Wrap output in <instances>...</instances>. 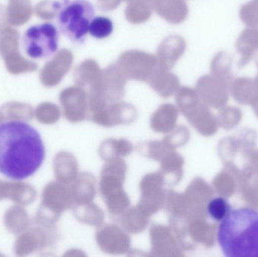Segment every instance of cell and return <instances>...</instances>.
Wrapping results in <instances>:
<instances>
[{
	"mask_svg": "<svg viewBox=\"0 0 258 257\" xmlns=\"http://www.w3.org/2000/svg\"><path fill=\"white\" fill-rule=\"evenodd\" d=\"M33 8L30 0H9L6 8L9 25L18 27L26 24L31 18Z\"/></svg>",
	"mask_w": 258,
	"mask_h": 257,
	"instance_id": "5b68a950",
	"label": "cell"
},
{
	"mask_svg": "<svg viewBox=\"0 0 258 257\" xmlns=\"http://www.w3.org/2000/svg\"><path fill=\"white\" fill-rule=\"evenodd\" d=\"M209 217L217 222H221L230 214L231 205L223 197H217L209 202L207 207Z\"/></svg>",
	"mask_w": 258,
	"mask_h": 257,
	"instance_id": "ba28073f",
	"label": "cell"
},
{
	"mask_svg": "<svg viewBox=\"0 0 258 257\" xmlns=\"http://www.w3.org/2000/svg\"><path fill=\"white\" fill-rule=\"evenodd\" d=\"M56 10H57V2L49 3L48 2V8H46L45 1L41 2L36 6L35 12L36 15L41 18H49L51 17L55 16Z\"/></svg>",
	"mask_w": 258,
	"mask_h": 257,
	"instance_id": "30bf717a",
	"label": "cell"
},
{
	"mask_svg": "<svg viewBox=\"0 0 258 257\" xmlns=\"http://www.w3.org/2000/svg\"><path fill=\"white\" fill-rule=\"evenodd\" d=\"M57 24L61 33L74 43L83 44L95 18V8L88 0L57 2Z\"/></svg>",
	"mask_w": 258,
	"mask_h": 257,
	"instance_id": "3957f363",
	"label": "cell"
},
{
	"mask_svg": "<svg viewBox=\"0 0 258 257\" xmlns=\"http://www.w3.org/2000/svg\"><path fill=\"white\" fill-rule=\"evenodd\" d=\"M58 42V30L50 23L30 27L23 37V46L26 53L36 60L53 55L57 51Z\"/></svg>",
	"mask_w": 258,
	"mask_h": 257,
	"instance_id": "277c9868",
	"label": "cell"
},
{
	"mask_svg": "<svg viewBox=\"0 0 258 257\" xmlns=\"http://www.w3.org/2000/svg\"><path fill=\"white\" fill-rule=\"evenodd\" d=\"M218 241L224 256L258 257V211L251 208L232 211L221 222Z\"/></svg>",
	"mask_w": 258,
	"mask_h": 257,
	"instance_id": "7a4b0ae2",
	"label": "cell"
},
{
	"mask_svg": "<svg viewBox=\"0 0 258 257\" xmlns=\"http://www.w3.org/2000/svg\"><path fill=\"white\" fill-rule=\"evenodd\" d=\"M9 26L7 15H6V8L0 6V31Z\"/></svg>",
	"mask_w": 258,
	"mask_h": 257,
	"instance_id": "8fae6325",
	"label": "cell"
},
{
	"mask_svg": "<svg viewBox=\"0 0 258 257\" xmlns=\"http://www.w3.org/2000/svg\"><path fill=\"white\" fill-rule=\"evenodd\" d=\"M18 45L19 33L18 30L7 27L0 31V55L3 58L18 51Z\"/></svg>",
	"mask_w": 258,
	"mask_h": 257,
	"instance_id": "52a82bcc",
	"label": "cell"
},
{
	"mask_svg": "<svg viewBox=\"0 0 258 257\" xmlns=\"http://www.w3.org/2000/svg\"><path fill=\"white\" fill-rule=\"evenodd\" d=\"M113 31V21L107 17L94 18L89 26V33L95 39H105L110 36Z\"/></svg>",
	"mask_w": 258,
	"mask_h": 257,
	"instance_id": "9c48e42d",
	"label": "cell"
},
{
	"mask_svg": "<svg viewBox=\"0 0 258 257\" xmlns=\"http://www.w3.org/2000/svg\"><path fill=\"white\" fill-rule=\"evenodd\" d=\"M6 69L12 74H21L33 72L37 69V64L27 60L20 54L19 51L12 53L3 58Z\"/></svg>",
	"mask_w": 258,
	"mask_h": 257,
	"instance_id": "8992f818",
	"label": "cell"
},
{
	"mask_svg": "<svg viewBox=\"0 0 258 257\" xmlns=\"http://www.w3.org/2000/svg\"><path fill=\"white\" fill-rule=\"evenodd\" d=\"M45 148L39 131L27 122L0 123V174L13 181L33 176L43 164Z\"/></svg>",
	"mask_w": 258,
	"mask_h": 257,
	"instance_id": "6da1fadb",
	"label": "cell"
}]
</instances>
